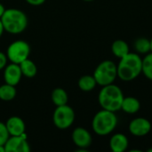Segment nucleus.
Returning a JSON list of instances; mask_svg holds the SVG:
<instances>
[{"label": "nucleus", "mask_w": 152, "mask_h": 152, "mask_svg": "<svg viewBox=\"0 0 152 152\" xmlns=\"http://www.w3.org/2000/svg\"><path fill=\"white\" fill-rule=\"evenodd\" d=\"M118 67V77L123 81L135 79L142 71V59L137 53H128L120 59Z\"/></svg>", "instance_id": "1"}, {"label": "nucleus", "mask_w": 152, "mask_h": 152, "mask_svg": "<svg viewBox=\"0 0 152 152\" xmlns=\"http://www.w3.org/2000/svg\"><path fill=\"white\" fill-rule=\"evenodd\" d=\"M124 97L122 90L118 86L110 84L102 86L99 93L98 101L102 109L117 112L121 110Z\"/></svg>", "instance_id": "2"}, {"label": "nucleus", "mask_w": 152, "mask_h": 152, "mask_svg": "<svg viewBox=\"0 0 152 152\" xmlns=\"http://www.w3.org/2000/svg\"><path fill=\"white\" fill-rule=\"evenodd\" d=\"M4 30L11 34H20L28 26L27 15L19 9H7L1 17Z\"/></svg>", "instance_id": "3"}, {"label": "nucleus", "mask_w": 152, "mask_h": 152, "mask_svg": "<svg viewBox=\"0 0 152 152\" xmlns=\"http://www.w3.org/2000/svg\"><path fill=\"white\" fill-rule=\"evenodd\" d=\"M118 125V118L113 111L107 110H100L93 118L92 127L98 135H108L114 131Z\"/></svg>", "instance_id": "4"}, {"label": "nucleus", "mask_w": 152, "mask_h": 152, "mask_svg": "<svg viewBox=\"0 0 152 152\" xmlns=\"http://www.w3.org/2000/svg\"><path fill=\"white\" fill-rule=\"evenodd\" d=\"M93 76L102 86L113 84L118 77V67L111 61H103L96 67Z\"/></svg>", "instance_id": "5"}, {"label": "nucleus", "mask_w": 152, "mask_h": 152, "mask_svg": "<svg viewBox=\"0 0 152 152\" xmlns=\"http://www.w3.org/2000/svg\"><path fill=\"white\" fill-rule=\"evenodd\" d=\"M53 124L60 129L69 128L75 120V112L73 109L67 104L57 106L53 116Z\"/></svg>", "instance_id": "6"}, {"label": "nucleus", "mask_w": 152, "mask_h": 152, "mask_svg": "<svg viewBox=\"0 0 152 152\" xmlns=\"http://www.w3.org/2000/svg\"><path fill=\"white\" fill-rule=\"evenodd\" d=\"M30 53L29 45L22 40L14 41L7 48V58L16 64H20L24 60L28 59Z\"/></svg>", "instance_id": "7"}, {"label": "nucleus", "mask_w": 152, "mask_h": 152, "mask_svg": "<svg viewBox=\"0 0 152 152\" xmlns=\"http://www.w3.org/2000/svg\"><path fill=\"white\" fill-rule=\"evenodd\" d=\"M5 152H28L29 144L27 141L26 134L9 137L4 144Z\"/></svg>", "instance_id": "8"}, {"label": "nucleus", "mask_w": 152, "mask_h": 152, "mask_svg": "<svg viewBox=\"0 0 152 152\" xmlns=\"http://www.w3.org/2000/svg\"><path fill=\"white\" fill-rule=\"evenodd\" d=\"M129 132L134 136H145L151 130V122L144 118H136L129 124Z\"/></svg>", "instance_id": "9"}, {"label": "nucleus", "mask_w": 152, "mask_h": 152, "mask_svg": "<svg viewBox=\"0 0 152 152\" xmlns=\"http://www.w3.org/2000/svg\"><path fill=\"white\" fill-rule=\"evenodd\" d=\"M72 140L74 143L80 148V150H86L92 144L91 134L83 127L76 128L72 133Z\"/></svg>", "instance_id": "10"}, {"label": "nucleus", "mask_w": 152, "mask_h": 152, "mask_svg": "<svg viewBox=\"0 0 152 152\" xmlns=\"http://www.w3.org/2000/svg\"><path fill=\"white\" fill-rule=\"evenodd\" d=\"M22 73L19 64L12 63L8 65L4 69V78L6 84L15 86L20 81Z\"/></svg>", "instance_id": "11"}, {"label": "nucleus", "mask_w": 152, "mask_h": 152, "mask_svg": "<svg viewBox=\"0 0 152 152\" xmlns=\"http://www.w3.org/2000/svg\"><path fill=\"white\" fill-rule=\"evenodd\" d=\"M9 134L12 136L21 135L25 133V124L19 117H11L5 123Z\"/></svg>", "instance_id": "12"}, {"label": "nucleus", "mask_w": 152, "mask_h": 152, "mask_svg": "<svg viewBox=\"0 0 152 152\" xmlns=\"http://www.w3.org/2000/svg\"><path fill=\"white\" fill-rule=\"evenodd\" d=\"M110 147L113 152L126 151L128 147V139L123 134H116L110 138Z\"/></svg>", "instance_id": "13"}, {"label": "nucleus", "mask_w": 152, "mask_h": 152, "mask_svg": "<svg viewBox=\"0 0 152 152\" xmlns=\"http://www.w3.org/2000/svg\"><path fill=\"white\" fill-rule=\"evenodd\" d=\"M140 109H141V102H139L138 99L132 96L124 97L121 105V110L127 114H134L137 113Z\"/></svg>", "instance_id": "14"}, {"label": "nucleus", "mask_w": 152, "mask_h": 152, "mask_svg": "<svg viewBox=\"0 0 152 152\" xmlns=\"http://www.w3.org/2000/svg\"><path fill=\"white\" fill-rule=\"evenodd\" d=\"M111 51L116 57L121 59L129 53V46L126 41L117 39L111 45Z\"/></svg>", "instance_id": "15"}, {"label": "nucleus", "mask_w": 152, "mask_h": 152, "mask_svg": "<svg viewBox=\"0 0 152 152\" xmlns=\"http://www.w3.org/2000/svg\"><path fill=\"white\" fill-rule=\"evenodd\" d=\"M19 65L23 76L27 77H34L37 75V66L32 61L28 60V58L21 61Z\"/></svg>", "instance_id": "16"}, {"label": "nucleus", "mask_w": 152, "mask_h": 152, "mask_svg": "<svg viewBox=\"0 0 152 152\" xmlns=\"http://www.w3.org/2000/svg\"><path fill=\"white\" fill-rule=\"evenodd\" d=\"M97 83L94 76L86 75L80 77L78 80V86L84 92H90L94 90L96 86Z\"/></svg>", "instance_id": "17"}, {"label": "nucleus", "mask_w": 152, "mask_h": 152, "mask_svg": "<svg viewBox=\"0 0 152 152\" xmlns=\"http://www.w3.org/2000/svg\"><path fill=\"white\" fill-rule=\"evenodd\" d=\"M52 101L56 106L65 105L68 102V94L62 88H55L52 93Z\"/></svg>", "instance_id": "18"}, {"label": "nucleus", "mask_w": 152, "mask_h": 152, "mask_svg": "<svg viewBox=\"0 0 152 152\" xmlns=\"http://www.w3.org/2000/svg\"><path fill=\"white\" fill-rule=\"evenodd\" d=\"M16 96V89L13 86L5 84L0 86V99L3 101H12Z\"/></svg>", "instance_id": "19"}, {"label": "nucleus", "mask_w": 152, "mask_h": 152, "mask_svg": "<svg viewBox=\"0 0 152 152\" xmlns=\"http://www.w3.org/2000/svg\"><path fill=\"white\" fill-rule=\"evenodd\" d=\"M134 49L137 53H149L151 52V40L140 37L134 42Z\"/></svg>", "instance_id": "20"}, {"label": "nucleus", "mask_w": 152, "mask_h": 152, "mask_svg": "<svg viewBox=\"0 0 152 152\" xmlns=\"http://www.w3.org/2000/svg\"><path fill=\"white\" fill-rule=\"evenodd\" d=\"M144 76L152 80V52L147 53L146 56L142 59V71Z\"/></svg>", "instance_id": "21"}, {"label": "nucleus", "mask_w": 152, "mask_h": 152, "mask_svg": "<svg viewBox=\"0 0 152 152\" xmlns=\"http://www.w3.org/2000/svg\"><path fill=\"white\" fill-rule=\"evenodd\" d=\"M9 132L7 130V127L5 124L0 122V146H3L5 144L6 141L9 138Z\"/></svg>", "instance_id": "22"}, {"label": "nucleus", "mask_w": 152, "mask_h": 152, "mask_svg": "<svg viewBox=\"0 0 152 152\" xmlns=\"http://www.w3.org/2000/svg\"><path fill=\"white\" fill-rule=\"evenodd\" d=\"M6 61H7V56L4 53L0 52V69H2L5 67Z\"/></svg>", "instance_id": "23"}, {"label": "nucleus", "mask_w": 152, "mask_h": 152, "mask_svg": "<svg viewBox=\"0 0 152 152\" xmlns=\"http://www.w3.org/2000/svg\"><path fill=\"white\" fill-rule=\"evenodd\" d=\"M27 1V3H28L29 4H31V5H41V4H43L45 2V0H26Z\"/></svg>", "instance_id": "24"}, {"label": "nucleus", "mask_w": 152, "mask_h": 152, "mask_svg": "<svg viewBox=\"0 0 152 152\" xmlns=\"http://www.w3.org/2000/svg\"><path fill=\"white\" fill-rule=\"evenodd\" d=\"M4 11H5V9H4V5L0 3V19H1L2 15L4 14Z\"/></svg>", "instance_id": "25"}, {"label": "nucleus", "mask_w": 152, "mask_h": 152, "mask_svg": "<svg viewBox=\"0 0 152 152\" xmlns=\"http://www.w3.org/2000/svg\"><path fill=\"white\" fill-rule=\"evenodd\" d=\"M4 28L3 23H2V21H1V19H0V37H1V36L3 35V32H4Z\"/></svg>", "instance_id": "26"}, {"label": "nucleus", "mask_w": 152, "mask_h": 152, "mask_svg": "<svg viewBox=\"0 0 152 152\" xmlns=\"http://www.w3.org/2000/svg\"><path fill=\"white\" fill-rule=\"evenodd\" d=\"M0 152H5L4 145H3V146H0Z\"/></svg>", "instance_id": "27"}, {"label": "nucleus", "mask_w": 152, "mask_h": 152, "mask_svg": "<svg viewBox=\"0 0 152 152\" xmlns=\"http://www.w3.org/2000/svg\"><path fill=\"white\" fill-rule=\"evenodd\" d=\"M151 52H152V38L151 39Z\"/></svg>", "instance_id": "28"}, {"label": "nucleus", "mask_w": 152, "mask_h": 152, "mask_svg": "<svg viewBox=\"0 0 152 152\" xmlns=\"http://www.w3.org/2000/svg\"><path fill=\"white\" fill-rule=\"evenodd\" d=\"M84 1H86V2H90V1H94V0H84Z\"/></svg>", "instance_id": "29"}, {"label": "nucleus", "mask_w": 152, "mask_h": 152, "mask_svg": "<svg viewBox=\"0 0 152 152\" xmlns=\"http://www.w3.org/2000/svg\"><path fill=\"white\" fill-rule=\"evenodd\" d=\"M148 151H149V152H152V148H151V149H150V150H149Z\"/></svg>", "instance_id": "30"}]
</instances>
